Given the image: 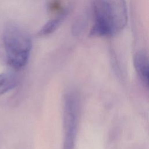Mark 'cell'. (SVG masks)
<instances>
[{
  "instance_id": "obj_5",
  "label": "cell",
  "mask_w": 149,
  "mask_h": 149,
  "mask_svg": "<svg viewBox=\"0 0 149 149\" xmlns=\"http://www.w3.org/2000/svg\"><path fill=\"white\" fill-rule=\"evenodd\" d=\"M68 13L69 9L53 16L51 19L41 27L38 32V36L40 37H45L53 33L66 17Z\"/></svg>"
},
{
  "instance_id": "obj_4",
  "label": "cell",
  "mask_w": 149,
  "mask_h": 149,
  "mask_svg": "<svg viewBox=\"0 0 149 149\" xmlns=\"http://www.w3.org/2000/svg\"><path fill=\"white\" fill-rule=\"evenodd\" d=\"M133 64L139 77L147 87H148V56L144 50H139L133 57Z\"/></svg>"
},
{
  "instance_id": "obj_2",
  "label": "cell",
  "mask_w": 149,
  "mask_h": 149,
  "mask_svg": "<svg viewBox=\"0 0 149 149\" xmlns=\"http://www.w3.org/2000/svg\"><path fill=\"white\" fill-rule=\"evenodd\" d=\"M2 36L9 64L16 69L23 68L29 61L32 48L30 36L13 23L6 24Z\"/></svg>"
},
{
  "instance_id": "obj_3",
  "label": "cell",
  "mask_w": 149,
  "mask_h": 149,
  "mask_svg": "<svg viewBox=\"0 0 149 149\" xmlns=\"http://www.w3.org/2000/svg\"><path fill=\"white\" fill-rule=\"evenodd\" d=\"M79 101L77 95L69 92L63 100V149H74L79 118Z\"/></svg>"
},
{
  "instance_id": "obj_7",
  "label": "cell",
  "mask_w": 149,
  "mask_h": 149,
  "mask_svg": "<svg viewBox=\"0 0 149 149\" xmlns=\"http://www.w3.org/2000/svg\"><path fill=\"white\" fill-rule=\"evenodd\" d=\"M47 9L53 16L69 9L64 6L62 0H50L47 4Z\"/></svg>"
},
{
  "instance_id": "obj_1",
  "label": "cell",
  "mask_w": 149,
  "mask_h": 149,
  "mask_svg": "<svg viewBox=\"0 0 149 149\" xmlns=\"http://www.w3.org/2000/svg\"><path fill=\"white\" fill-rule=\"evenodd\" d=\"M93 23L89 36L112 37L127 25L128 13L125 0H91Z\"/></svg>"
},
{
  "instance_id": "obj_6",
  "label": "cell",
  "mask_w": 149,
  "mask_h": 149,
  "mask_svg": "<svg viewBox=\"0 0 149 149\" xmlns=\"http://www.w3.org/2000/svg\"><path fill=\"white\" fill-rule=\"evenodd\" d=\"M17 82V78L15 74L8 72L0 73V95L15 88Z\"/></svg>"
}]
</instances>
